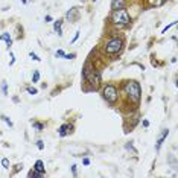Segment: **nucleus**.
<instances>
[{"mask_svg": "<svg viewBox=\"0 0 178 178\" xmlns=\"http://www.w3.org/2000/svg\"><path fill=\"white\" fill-rule=\"evenodd\" d=\"M123 90L128 96V99L133 102V104H139L140 98H142V90H140V85L137 81H128L125 85H123Z\"/></svg>", "mask_w": 178, "mask_h": 178, "instance_id": "obj_1", "label": "nucleus"}, {"mask_svg": "<svg viewBox=\"0 0 178 178\" xmlns=\"http://www.w3.org/2000/svg\"><path fill=\"white\" fill-rule=\"evenodd\" d=\"M111 23L117 28H125L131 23V15L128 14V11L123 9H116L111 12Z\"/></svg>", "mask_w": 178, "mask_h": 178, "instance_id": "obj_2", "label": "nucleus"}, {"mask_svg": "<svg viewBox=\"0 0 178 178\" xmlns=\"http://www.w3.org/2000/svg\"><path fill=\"white\" fill-rule=\"evenodd\" d=\"M123 44H125V40H123L122 37H113L111 40H108V41L105 43L104 50H105V53H108V55H116V53H119V52L122 50Z\"/></svg>", "mask_w": 178, "mask_h": 178, "instance_id": "obj_3", "label": "nucleus"}, {"mask_svg": "<svg viewBox=\"0 0 178 178\" xmlns=\"http://www.w3.org/2000/svg\"><path fill=\"white\" fill-rule=\"evenodd\" d=\"M102 96H104V99H105L110 105H114V104L117 102V99H119V92H117V88H116L114 85L108 84V85H105V87L102 88Z\"/></svg>", "mask_w": 178, "mask_h": 178, "instance_id": "obj_4", "label": "nucleus"}, {"mask_svg": "<svg viewBox=\"0 0 178 178\" xmlns=\"http://www.w3.org/2000/svg\"><path fill=\"white\" fill-rule=\"evenodd\" d=\"M72 129H73V126H72L70 123H64V125H61V126H59L58 134H59V137H65L67 134H70V133H72Z\"/></svg>", "mask_w": 178, "mask_h": 178, "instance_id": "obj_5", "label": "nucleus"}, {"mask_svg": "<svg viewBox=\"0 0 178 178\" xmlns=\"http://www.w3.org/2000/svg\"><path fill=\"white\" fill-rule=\"evenodd\" d=\"M169 136V129H163V133L158 136V139H157V143H155V151H160V148H161V145H163V142H164V139Z\"/></svg>", "mask_w": 178, "mask_h": 178, "instance_id": "obj_6", "label": "nucleus"}, {"mask_svg": "<svg viewBox=\"0 0 178 178\" xmlns=\"http://www.w3.org/2000/svg\"><path fill=\"white\" fill-rule=\"evenodd\" d=\"M65 17H67L72 23H73V22H76V20L79 18V9H78V8H72V9L65 14Z\"/></svg>", "mask_w": 178, "mask_h": 178, "instance_id": "obj_7", "label": "nucleus"}, {"mask_svg": "<svg viewBox=\"0 0 178 178\" xmlns=\"http://www.w3.org/2000/svg\"><path fill=\"white\" fill-rule=\"evenodd\" d=\"M126 6L125 0H111V9L116 11V9H123Z\"/></svg>", "mask_w": 178, "mask_h": 178, "instance_id": "obj_8", "label": "nucleus"}, {"mask_svg": "<svg viewBox=\"0 0 178 178\" xmlns=\"http://www.w3.org/2000/svg\"><path fill=\"white\" fill-rule=\"evenodd\" d=\"M166 2H167V0H148V3H149L151 8H158V6L164 5Z\"/></svg>", "mask_w": 178, "mask_h": 178, "instance_id": "obj_9", "label": "nucleus"}, {"mask_svg": "<svg viewBox=\"0 0 178 178\" xmlns=\"http://www.w3.org/2000/svg\"><path fill=\"white\" fill-rule=\"evenodd\" d=\"M61 26H62V20H56L55 23H53V31L61 37L62 35V31H61Z\"/></svg>", "mask_w": 178, "mask_h": 178, "instance_id": "obj_10", "label": "nucleus"}, {"mask_svg": "<svg viewBox=\"0 0 178 178\" xmlns=\"http://www.w3.org/2000/svg\"><path fill=\"white\" fill-rule=\"evenodd\" d=\"M34 169H35V170H38V172H43V173H46V169H44V163H43L41 160H38V161L35 163Z\"/></svg>", "mask_w": 178, "mask_h": 178, "instance_id": "obj_11", "label": "nucleus"}, {"mask_svg": "<svg viewBox=\"0 0 178 178\" xmlns=\"http://www.w3.org/2000/svg\"><path fill=\"white\" fill-rule=\"evenodd\" d=\"M0 40H3V41H6V44H8V49L11 47V44H12V40H11L9 34H2V35H0Z\"/></svg>", "mask_w": 178, "mask_h": 178, "instance_id": "obj_12", "label": "nucleus"}, {"mask_svg": "<svg viewBox=\"0 0 178 178\" xmlns=\"http://www.w3.org/2000/svg\"><path fill=\"white\" fill-rule=\"evenodd\" d=\"M28 175H29L31 178H32V176H34V178H41V176H44L46 173H43V172H38V170H35V169H32V170H31V172H29Z\"/></svg>", "mask_w": 178, "mask_h": 178, "instance_id": "obj_13", "label": "nucleus"}, {"mask_svg": "<svg viewBox=\"0 0 178 178\" xmlns=\"http://www.w3.org/2000/svg\"><path fill=\"white\" fill-rule=\"evenodd\" d=\"M38 81H40V72H38V70H35V72H34V75H32V82L35 84V82H38Z\"/></svg>", "mask_w": 178, "mask_h": 178, "instance_id": "obj_14", "label": "nucleus"}, {"mask_svg": "<svg viewBox=\"0 0 178 178\" xmlns=\"http://www.w3.org/2000/svg\"><path fill=\"white\" fill-rule=\"evenodd\" d=\"M26 90H28V93H29V95H37V93H38V90H37L35 87H28Z\"/></svg>", "mask_w": 178, "mask_h": 178, "instance_id": "obj_15", "label": "nucleus"}, {"mask_svg": "<svg viewBox=\"0 0 178 178\" xmlns=\"http://www.w3.org/2000/svg\"><path fill=\"white\" fill-rule=\"evenodd\" d=\"M175 25H176V22H172L170 25H167L166 28H163V31H161V34H166V32H167V29H170V28H173Z\"/></svg>", "mask_w": 178, "mask_h": 178, "instance_id": "obj_16", "label": "nucleus"}, {"mask_svg": "<svg viewBox=\"0 0 178 178\" xmlns=\"http://www.w3.org/2000/svg\"><path fill=\"white\" fill-rule=\"evenodd\" d=\"M32 125H34V128H37V129H40V131L44 128V125H43V123H40V122H32Z\"/></svg>", "mask_w": 178, "mask_h": 178, "instance_id": "obj_17", "label": "nucleus"}, {"mask_svg": "<svg viewBox=\"0 0 178 178\" xmlns=\"http://www.w3.org/2000/svg\"><path fill=\"white\" fill-rule=\"evenodd\" d=\"M2 166H3L5 169H9V160H8V158H3V160H2Z\"/></svg>", "mask_w": 178, "mask_h": 178, "instance_id": "obj_18", "label": "nucleus"}, {"mask_svg": "<svg viewBox=\"0 0 178 178\" xmlns=\"http://www.w3.org/2000/svg\"><path fill=\"white\" fill-rule=\"evenodd\" d=\"M76 56V53H65L64 55V59H73Z\"/></svg>", "mask_w": 178, "mask_h": 178, "instance_id": "obj_19", "label": "nucleus"}, {"mask_svg": "<svg viewBox=\"0 0 178 178\" xmlns=\"http://www.w3.org/2000/svg\"><path fill=\"white\" fill-rule=\"evenodd\" d=\"M2 120H3V122H5V123H8V125H9V126H12V122H11V120H9V119H8V117H6V116H2Z\"/></svg>", "mask_w": 178, "mask_h": 178, "instance_id": "obj_20", "label": "nucleus"}, {"mask_svg": "<svg viewBox=\"0 0 178 178\" xmlns=\"http://www.w3.org/2000/svg\"><path fill=\"white\" fill-rule=\"evenodd\" d=\"M29 56H31L32 59H35V61H40V58H38V55H37V53H34V52H31V53H29Z\"/></svg>", "mask_w": 178, "mask_h": 178, "instance_id": "obj_21", "label": "nucleus"}, {"mask_svg": "<svg viewBox=\"0 0 178 178\" xmlns=\"http://www.w3.org/2000/svg\"><path fill=\"white\" fill-rule=\"evenodd\" d=\"M55 55H56V56H59V58H64V55H65V53H64L62 50H56V53H55Z\"/></svg>", "mask_w": 178, "mask_h": 178, "instance_id": "obj_22", "label": "nucleus"}, {"mask_svg": "<svg viewBox=\"0 0 178 178\" xmlns=\"http://www.w3.org/2000/svg\"><path fill=\"white\" fill-rule=\"evenodd\" d=\"M37 146H38V149H44V145H43V140H38V142H37Z\"/></svg>", "mask_w": 178, "mask_h": 178, "instance_id": "obj_23", "label": "nucleus"}, {"mask_svg": "<svg viewBox=\"0 0 178 178\" xmlns=\"http://www.w3.org/2000/svg\"><path fill=\"white\" fill-rule=\"evenodd\" d=\"M79 34H81V32H79V31H78V32H76V34H75V37H73V40H72V41H70V43H75V41H76V40H78V38H79Z\"/></svg>", "mask_w": 178, "mask_h": 178, "instance_id": "obj_24", "label": "nucleus"}, {"mask_svg": "<svg viewBox=\"0 0 178 178\" xmlns=\"http://www.w3.org/2000/svg\"><path fill=\"white\" fill-rule=\"evenodd\" d=\"M72 172H73V175H75V176L78 175V170H76V164H73V166H72Z\"/></svg>", "mask_w": 178, "mask_h": 178, "instance_id": "obj_25", "label": "nucleus"}, {"mask_svg": "<svg viewBox=\"0 0 178 178\" xmlns=\"http://www.w3.org/2000/svg\"><path fill=\"white\" fill-rule=\"evenodd\" d=\"M20 169H23V164H17V166H15V169H14V172H18Z\"/></svg>", "mask_w": 178, "mask_h": 178, "instance_id": "obj_26", "label": "nucleus"}, {"mask_svg": "<svg viewBox=\"0 0 178 178\" xmlns=\"http://www.w3.org/2000/svg\"><path fill=\"white\" fill-rule=\"evenodd\" d=\"M44 22H46V23L52 22V17H50V15H46V17H44Z\"/></svg>", "mask_w": 178, "mask_h": 178, "instance_id": "obj_27", "label": "nucleus"}, {"mask_svg": "<svg viewBox=\"0 0 178 178\" xmlns=\"http://www.w3.org/2000/svg\"><path fill=\"white\" fill-rule=\"evenodd\" d=\"M2 88H3V95H8V88H6V84H3V87H2Z\"/></svg>", "mask_w": 178, "mask_h": 178, "instance_id": "obj_28", "label": "nucleus"}, {"mask_svg": "<svg viewBox=\"0 0 178 178\" xmlns=\"http://www.w3.org/2000/svg\"><path fill=\"white\" fill-rule=\"evenodd\" d=\"M82 163H84L85 166H88V164H90V160H88V158H84V160H82Z\"/></svg>", "mask_w": 178, "mask_h": 178, "instance_id": "obj_29", "label": "nucleus"}, {"mask_svg": "<svg viewBox=\"0 0 178 178\" xmlns=\"http://www.w3.org/2000/svg\"><path fill=\"white\" fill-rule=\"evenodd\" d=\"M143 126H149V122L148 120H143Z\"/></svg>", "mask_w": 178, "mask_h": 178, "instance_id": "obj_30", "label": "nucleus"}, {"mask_svg": "<svg viewBox=\"0 0 178 178\" xmlns=\"http://www.w3.org/2000/svg\"><path fill=\"white\" fill-rule=\"evenodd\" d=\"M82 2H84V0H82Z\"/></svg>", "mask_w": 178, "mask_h": 178, "instance_id": "obj_31", "label": "nucleus"}]
</instances>
